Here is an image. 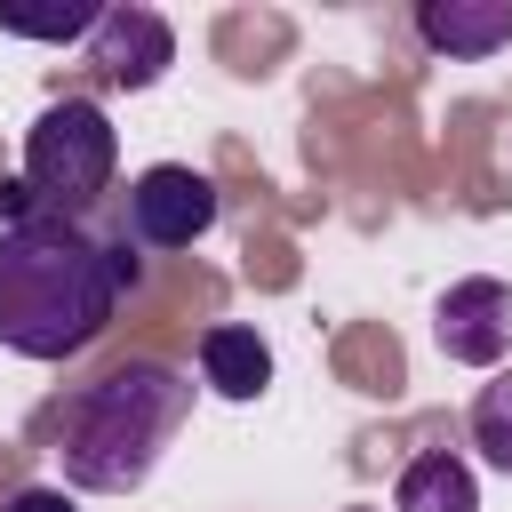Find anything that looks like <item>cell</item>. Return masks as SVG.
I'll return each instance as SVG.
<instances>
[{
	"label": "cell",
	"instance_id": "obj_1",
	"mask_svg": "<svg viewBox=\"0 0 512 512\" xmlns=\"http://www.w3.org/2000/svg\"><path fill=\"white\" fill-rule=\"evenodd\" d=\"M120 280L80 216H32L0 232V344L16 360H72L112 328Z\"/></svg>",
	"mask_w": 512,
	"mask_h": 512
},
{
	"label": "cell",
	"instance_id": "obj_2",
	"mask_svg": "<svg viewBox=\"0 0 512 512\" xmlns=\"http://www.w3.org/2000/svg\"><path fill=\"white\" fill-rule=\"evenodd\" d=\"M192 416V376L168 360H120L96 384H80L56 416V464L64 488L88 496H128L152 480V464L168 456V440Z\"/></svg>",
	"mask_w": 512,
	"mask_h": 512
},
{
	"label": "cell",
	"instance_id": "obj_3",
	"mask_svg": "<svg viewBox=\"0 0 512 512\" xmlns=\"http://www.w3.org/2000/svg\"><path fill=\"white\" fill-rule=\"evenodd\" d=\"M120 168V128L104 120L96 96H56L32 128H24V184L40 192L48 216H80L112 192Z\"/></svg>",
	"mask_w": 512,
	"mask_h": 512
},
{
	"label": "cell",
	"instance_id": "obj_4",
	"mask_svg": "<svg viewBox=\"0 0 512 512\" xmlns=\"http://www.w3.org/2000/svg\"><path fill=\"white\" fill-rule=\"evenodd\" d=\"M216 216H224V192L200 168H184V160L144 168L128 184V208H120V224H128L136 248H192V240L216 232Z\"/></svg>",
	"mask_w": 512,
	"mask_h": 512
},
{
	"label": "cell",
	"instance_id": "obj_5",
	"mask_svg": "<svg viewBox=\"0 0 512 512\" xmlns=\"http://www.w3.org/2000/svg\"><path fill=\"white\" fill-rule=\"evenodd\" d=\"M80 64L96 72V88H152L168 64H176V32L160 8L144 0H112L96 16V32L80 40Z\"/></svg>",
	"mask_w": 512,
	"mask_h": 512
},
{
	"label": "cell",
	"instance_id": "obj_6",
	"mask_svg": "<svg viewBox=\"0 0 512 512\" xmlns=\"http://www.w3.org/2000/svg\"><path fill=\"white\" fill-rule=\"evenodd\" d=\"M432 344H440L456 368H496V360L512 352V288L488 280V272L456 280V288L432 304Z\"/></svg>",
	"mask_w": 512,
	"mask_h": 512
},
{
	"label": "cell",
	"instance_id": "obj_7",
	"mask_svg": "<svg viewBox=\"0 0 512 512\" xmlns=\"http://www.w3.org/2000/svg\"><path fill=\"white\" fill-rule=\"evenodd\" d=\"M416 32L456 64H488L496 48H512V0H424Z\"/></svg>",
	"mask_w": 512,
	"mask_h": 512
},
{
	"label": "cell",
	"instance_id": "obj_8",
	"mask_svg": "<svg viewBox=\"0 0 512 512\" xmlns=\"http://www.w3.org/2000/svg\"><path fill=\"white\" fill-rule=\"evenodd\" d=\"M200 384H208L216 400H256V392L272 384V344H264L256 328H240V320H216V328L200 336Z\"/></svg>",
	"mask_w": 512,
	"mask_h": 512
},
{
	"label": "cell",
	"instance_id": "obj_9",
	"mask_svg": "<svg viewBox=\"0 0 512 512\" xmlns=\"http://www.w3.org/2000/svg\"><path fill=\"white\" fill-rule=\"evenodd\" d=\"M392 512H480V480L456 448H424L392 480Z\"/></svg>",
	"mask_w": 512,
	"mask_h": 512
},
{
	"label": "cell",
	"instance_id": "obj_10",
	"mask_svg": "<svg viewBox=\"0 0 512 512\" xmlns=\"http://www.w3.org/2000/svg\"><path fill=\"white\" fill-rule=\"evenodd\" d=\"M472 448L512 480V368L496 384H480V400H472Z\"/></svg>",
	"mask_w": 512,
	"mask_h": 512
},
{
	"label": "cell",
	"instance_id": "obj_11",
	"mask_svg": "<svg viewBox=\"0 0 512 512\" xmlns=\"http://www.w3.org/2000/svg\"><path fill=\"white\" fill-rule=\"evenodd\" d=\"M104 8L88 0H64V8H0V32L8 40H88Z\"/></svg>",
	"mask_w": 512,
	"mask_h": 512
},
{
	"label": "cell",
	"instance_id": "obj_12",
	"mask_svg": "<svg viewBox=\"0 0 512 512\" xmlns=\"http://www.w3.org/2000/svg\"><path fill=\"white\" fill-rule=\"evenodd\" d=\"M104 256H112V280H120V288H136V280H144V256H136V240H128V224H120V232L104 240Z\"/></svg>",
	"mask_w": 512,
	"mask_h": 512
},
{
	"label": "cell",
	"instance_id": "obj_13",
	"mask_svg": "<svg viewBox=\"0 0 512 512\" xmlns=\"http://www.w3.org/2000/svg\"><path fill=\"white\" fill-rule=\"evenodd\" d=\"M0 512H80V504H72L64 488H16V496H8Z\"/></svg>",
	"mask_w": 512,
	"mask_h": 512
}]
</instances>
